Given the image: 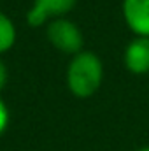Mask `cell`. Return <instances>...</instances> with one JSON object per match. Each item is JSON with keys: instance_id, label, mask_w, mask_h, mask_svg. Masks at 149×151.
<instances>
[{"instance_id": "cell-1", "label": "cell", "mask_w": 149, "mask_h": 151, "mask_svg": "<svg viewBox=\"0 0 149 151\" xmlns=\"http://www.w3.org/2000/svg\"><path fill=\"white\" fill-rule=\"evenodd\" d=\"M104 65L91 51H81L72 56L67 67V86L77 99L91 97L102 84Z\"/></svg>"}, {"instance_id": "cell-2", "label": "cell", "mask_w": 149, "mask_h": 151, "mask_svg": "<svg viewBox=\"0 0 149 151\" xmlns=\"http://www.w3.org/2000/svg\"><path fill=\"white\" fill-rule=\"evenodd\" d=\"M46 34H47L49 42L62 53L77 55L82 51V44H84L82 34L74 21L67 18H58V19L49 21Z\"/></svg>"}, {"instance_id": "cell-3", "label": "cell", "mask_w": 149, "mask_h": 151, "mask_svg": "<svg viewBox=\"0 0 149 151\" xmlns=\"http://www.w3.org/2000/svg\"><path fill=\"white\" fill-rule=\"evenodd\" d=\"M77 0H34V5L27 12V23L30 27H42L47 21L65 18L75 7Z\"/></svg>"}, {"instance_id": "cell-4", "label": "cell", "mask_w": 149, "mask_h": 151, "mask_svg": "<svg viewBox=\"0 0 149 151\" xmlns=\"http://www.w3.org/2000/svg\"><path fill=\"white\" fill-rule=\"evenodd\" d=\"M123 18L137 37H149V0H123Z\"/></svg>"}, {"instance_id": "cell-5", "label": "cell", "mask_w": 149, "mask_h": 151, "mask_svg": "<svg viewBox=\"0 0 149 151\" xmlns=\"http://www.w3.org/2000/svg\"><path fill=\"white\" fill-rule=\"evenodd\" d=\"M125 67L137 76L149 72V37H135L126 46Z\"/></svg>"}, {"instance_id": "cell-6", "label": "cell", "mask_w": 149, "mask_h": 151, "mask_svg": "<svg viewBox=\"0 0 149 151\" xmlns=\"http://www.w3.org/2000/svg\"><path fill=\"white\" fill-rule=\"evenodd\" d=\"M16 42V27L11 21V18H7L2 11H0V55L9 51Z\"/></svg>"}, {"instance_id": "cell-7", "label": "cell", "mask_w": 149, "mask_h": 151, "mask_svg": "<svg viewBox=\"0 0 149 151\" xmlns=\"http://www.w3.org/2000/svg\"><path fill=\"white\" fill-rule=\"evenodd\" d=\"M7 125H9V109H7L5 102L2 100V97H0V135L5 132Z\"/></svg>"}, {"instance_id": "cell-8", "label": "cell", "mask_w": 149, "mask_h": 151, "mask_svg": "<svg viewBox=\"0 0 149 151\" xmlns=\"http://www.w3.org/2000/svg\"><path fill=\"white\" fill-rule=\"evenodd\" d=\"M5 83H7V67H5V63L0 60V90H4Z\"/></svg>"}, {"instance_id": "cell-9", "label": "cell", "mask_w": 149, "mask_h": 151, "mask_svg": "<svg viewBox=\"0 0 149 151\" xmlns=\"http://www.w3.org/2000/svg\"><path fill=\"white\" fill-rule=\"evenodd\" d=\"M139 151H149V146L148 148H142V150H139Z\"/></svg>"}]
</instances>
